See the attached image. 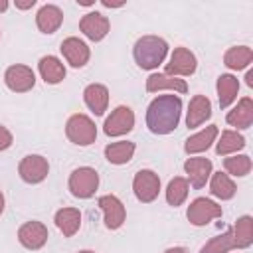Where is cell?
<instances>
[{"instance_id":"obj_1","label":"cell","mask_w":253,"mask_h":253,"mask_svg":"<svg viewBox=\"0 0 253 253\" xmlns=\"http://www.w3.org/2000/svg\"><path fill=\"white\" fill-rule=\"evenodd\" d=\"M182 117V99L176 93L158 95L146 109V126L152 134H170L178 128Z\"/></svg>"},{"instance_id":"obj_2","label":"cell","mask_w":253,"mask_h":253,"mask_svg":"<svg viewBox=\"0 0 253 253\" xmlns=\"http://www.w3.org/2000/svg\"><path fill=\"white\" fill-rule=\"evenodd\" d=\"M168 55V42L160 36H142L134 42L132 57L140 69H158Z\"/></svg>"},{"instance_id":"obj_3","label":"cell","mask_w":253,"mask_h":253,"mask_svg":"<svg viewBox=\"0 0 253 253\" xmlns=\"http://www.w3.org/2000/svg\"><path fill=\"white\" fill-rule=\"evenodd\" d=\"M65 136L77 146H89L97 140V126L91 117L75 113L65 123Z\"/></svg>"},{"instance_id":"obj_4","label":"cell","mask_w":253,"mask_h":253,"mask_svg":"<svg viewBox=\"0 0 253 253\" xmlns=\"http://www.w3.org/2000/svg\"><path fill=\"white\" fill-rule=\"evenodd\" d=\"M67 186H69V192L73 198L89 200L95 196V192L99 188V174L91 166H79L69 174Z\"/></svg>"},{"instance_id":"obj_5","label":"cell","mask_w":253,"mask_h":253,"mask_svg":"<svg viewBox=\"0 0 253 253\" xmlns=\"http://www.w3.org/2000/svg\"><path fill=\"white\" fill-rule=\"evenodd\" d=\"M132 192L138 202L152 204L160 194V176L150 168L138 170L132 178Z\"/></svg>"},{"instance_id":"obj_6","label":"cell","mask_w":253,"mask_h":253,"mask_svg":"<svg viewBox=\"0 0 253 253\" xmlns=\"http://www.w3.org/2000/svg\"><path fill=\"white\" fill-rule=\"evenodd\" d=\"M221 215H223L221 206L215 204L210 198H196L188 206V211H186L188 221L192 225H196V227H204V225H208L210 221H213V219H217Z\"/></svg>"},{"instance_id":"obj_7","label":"cell","mask_w":253,"mask_h":253,"mask_svg":"<svg viewBox=\"0 0 253 253\" xmlns=\"http://www.w3.org/2000/svg\"><path fill=\"white\" fill-rule=\"evenodd\" d=\"M196 67H198V59L194 51L180 45V47H174L168 63L164 65V73L172 77H190L196 73Z\"/></svg>"},{"instance_id":"obj_8","label":"cell","mask_w":253,"mask_h":253,"mask_svg":"<svg viewBox=\"0 0 253 253\" xmlns=\"http://www.w3.org/2000/svg\"><path fill=\"white\" fill-rule=\"evenodd\" d=\"M134 128V113L126 105H119L103 123V132L107 136H123Z\"/></svg>"},{"instance_id":"obj_9","label":"cell","mask_w":253,"mask_h":253,"mask_svg":"<svg viewBox=\"0 0 253 253\" xmlns=\"http://www.w3.org/2000/svg\"><path fill=\"white\" fill-rule=\"evenodd\" d=\"M18 174L26 184H40L49 174V162L42 154H28L20 160Z\"/></svg>"},{"instance_id":"obj_10","label":"cell","mask_w":253,"mask_h":253,"mask_svg":"<svg viewBox=\"0 0 253 253\" xmlns=\"http://www.w3.org/2000/svg\"><path fill=\"white\" fill-rule=\"evenodd\" d=\"M184 172H186V180H188V184L194 188V190H202L206 184H208V180H210V176H211V172H213V164H211V160L210 158H206V156H190V158H186V162H184Z\"/></svg>"},{"instance_id":"obj_11","label":"cell","mask_w":253,"mask_h":253,"mask_svg":"<svg viewBox=\"0 0 253 253\" xmlns=\"http://www.w3.org/2000/svg\"><path fill=\"white\" fill-rule=\"evenodd\" d=\"M4 83L14 93H28L36 85V73L28 65L14 63L4 71Z\"/></svg>"},{"instance_id":"obj_12","label":"cell","mask_w":253,"mask_h":253,"mask_svg":"<svg viewBox=\"0 0 253 253\" xmlns=\"http://www.w3.org/2000/svg\"><path fill=\"white\" fill-rule=\"evenodd\" d=\"M97 206L103 210V219H105V227L115 231L119 229L125 219H126V210H125V204L113 196V194H105L97 200Z\"/></svg>"},{"instance_id":"obj_13","label":"cell","mask_w":253,"mask_h":253,"mask_svg":"<svg viewBox=\"0 0 253 253\" xmlns=\"http://www.w3.org/2000/svg\"><path fill=\"white\" fill-rule=\"evenodd\" d=\"M47 237H49L47 227L42 221H36V219L22 223L20 229H18V241H20V245L26 247V249H30V251L42 249L47 243Z\"/></svg>"},{"instance_id":"obj_14","label":"cell","mask_w":253,"mask_h":253,"mask_svg":"<svg viewBox=\"0 0 253 253\" xmlns=\"http://www.w3.org/2000/svg\"><path fill=\"white\" fill-rule=\"evenodd\" d=\"M59 49H61V55L65 57V61H67L71 67H75V69H81V67H85V65L89 63L91 49H89V45H87L83 40H79V38H75V36L65 38V40L61 42Z\"/></svg>"},{"instance_id":"obj_15","label":"cell","mask_w":253,"mask_h":253,"mask_svg":"<svg viewBox=\"0 0 253 253\" xmlns=\"http://www.w3.org/2000/svg\"><path fill=\"white\" fill-rule=\"evenodd\" d=\"M79 30L83 32L85 38H89L91 42H101L107 38L109 30H111V22L107 16H103L101 12H87L81 20H79Z\"/></svg>"},{"instance_id":"obj_16","label":"cell","mask_w":253,"mask_h":253,"mask_svg":"<svg viewBox=\"0 0 253 253\" xmlns=\"http://www.w3.org/2000/svg\"><path fill=\"white\" fill-rule=\"evenodd\" d=\"M211 117V101L206 95H194L188 103L186 111V126L188 128H198Z\"/></svg>"},{"instance_id":"obj_17","label":"cell","mask_w":253,"mask_h":253,"mask_svg":"<svg viewBox=\"0 0 253 253\" xmlns=\"http://www.w3.org/2000/svg\"><path fill=\"white\" fill-rule=\"evenodd\" d=\"M63 24V10L55 4H43L36 14V26L42 34H55Z\"/></svg>"},{"instance_id":"obj_18","label":"cell","mask_w":253,"mask_h":253,"mask_svg":"<svg viewBox=\"0 0 253 253\" xmlns=\"http://www.w3.org/2000/svg\"><path fill=\"white\" fill-rule=\"evenodd\" d=\"M225 121L229 126H235L237 130H245L253 125V99L251 97H241L237 105L227 111Z\"/></svg>"},{"instance_id":"obj_19","label":"cell","mask_w":253,"mask_h":253,"mask_svg":"<svg viewBox=\"0 0 253 253\" xmlns=\"http://www.w3.org/2000/svg\"><path fill=\"white\" fill-rule=\"evenodd\" d=\"M217 134H219L217 125H208V126L202 128L200 132H196V134H192V136L186 138V142H184V152H186L188 156L206 152V150L215 142Z\"/></svg>"},{"instance_id":"obj_20","label":"cell","mask_w":253,"mask_h":253,"mask_svg":"<svg viewBox=\"0 0 253 253\" xmlns=\"http://www.w3.org/2000/svg\"><path fill=\"white\" fill-rule=\"evenodd\" d=\"M164 89L184 95L188 91V83L180 77H172V75H166V73H150L146 77V91L148 93H158V91H164Z\"/></svg>"},{"instance_id":"obj_21","label":"cell","mask_w":253,"mask_h":253,"mask_svg":"<svg viewBox=\"0 0 253 253\" xmlns=\"http://www.w3.org/2000/svg\"><path fill=\"white\" fill-rule=\"evenodd\" d=\"M38 71H40V77L47 85H57L67 75V69H65L63 61L59 57H55V55H43L38 61Z\"/></svg>"},{"instance_id":"obj_22","label":"cell","mask_w":253,"mask_h":253,"mask_svg":"<svg viewBox=\"0 0 253 253\" xmlns=\"http://www.w3.org/2000/svg\"><path fill=\"white\" fill-rule=\"evenodd\" d=\"M83 101L89 107V111H93L97 117H101V115H105V111L109 107V89L103 83H91L83 91Z\"/></svg>"},{"instance_id":"obj_23","label":"cell","mask_w":253,"mask_h":253,"mask_svg":"<svg viewBox=\"0 0 253 253\" xmlns=\"http://www.w3.org/2000/svg\"><path fill=\"white\" fill-rule=\"evenodd\" d=\"M215 91H217V101H219V107L221 109H227L231 107V103L237 99V93H239V79L231 73H221L217 77V83H215Z\"/></svg>"},{"instance_id":"obj_24","label":"cell","mask_w":253,"mask_h":253,"mask_svg":"<svg viewBox=\"0 0 253 253\" xmlns=\"http://www.w3.org/2000/svg\"><path fill=\"white\" fill-rule=\"evenodd\" d=\"M53 221L63 237H73L81 227V211L77 208H61L55 211Z\"/></svg>"},{"instance_id":"obj_25","label":"cell","mask_w":253,"mask_h":253,"mask_svg":"<svg viewBox=\"0 0 253 253\" xmlns=\"http://www.w3.org/2000/svg\"><path fill=\"white\" fill-rule=\"evenodd\" d=\"M134 142L132 140H119V142H111L105 146V158L109 164H115V166H123V164H128L134 156Z\"/></svg>"},{"instance_id":"obj_26","label":"cell","mask_w":253,"mask_h":253,"mask_svg":"<svg viewBox=\"0 0 253 253\" xmlns=\"http://www.w3.org/2000/svg\"><path fill=\"white\" fill-rule=\"evenodd\" d=\"M210 192H211V196H215V198H219V200H223V202H227V200H231L235 194H237V186H235V182L231 180V176H227L225 172H211V176H210Z\"/></svg>"},{"instance_id":"obj_27","label":"cell","mask_w":253,"mask_h":253,"mask_svg":"<svg viewBox=\"0 0 253 253\" xmlns=\"http://www.w3.org/2000/svg\"><path fill=\"white\" fill-rule=\"evenodd\" d=\"M245 148V136L237 130H223L215 142V152L219 156H231Z\"/></svg>"},{"instance_id":"obj_28","label":"cell","mask_w":253,"mask_h":253,"mask_svg":"<svg viewBox=\"0 0 253 253\" xmlns=\"http://www.w3.org/2000/svg\"><path fill=\"white\" fill-rule=\"evenodd\" d=\"M251 61H253V49L249 45H233L223 53L225 67H229L233 71L245 69L247 65H251Z\"/></svg>"},{"instance_id":"obj_29","label":"cell","mask_w":253,"mask_h":253,"mask_svg":"<svg viewBox=\"0 0 253 253\" xmlns=\"http://www.w3.org/2000/svg\"><path fill=\"white\" fill-rule=\"evenodd\" d=\"M233 233V243L235 249H247L253 243V217L251 215H241L237 217L235 225L231 227Z\"/></svg>"},{"instance_id":"obj_30","label":"cell","mask_w":253,"mask_h":253,"mask_svg":"<svg viewBox=\"0 0 253 253\" xmlns=\"http://www.w3.org/2000/svg\"><path fill=\"white\" fill-rule=\"evenodd\" d=\"M188 192H190V184H188V180L184 176L172 178L168 182V186H166V202H168V206H172V208L182 206L186 202V198H188Z\"/></svg>"},{"instance_id":"obj_31","label":"cell","mask_w":253,"mask_h":253,"mask_svg":"<svg viewBox=\"0 0 253 253\" xmlns=\"http://www.w3.org/2000/svg\"><path fill=\"white\" fill-rule=\"evenodd\" d=\"M223 168L227 176H235V178H243L251 172L253 162L247 154H231L223 158Z\"/></svg>"},{"instance_id":"obj_32","label":"cell","mask_w":253,"mask_h":253,"mask_svg":"<svg viewBox=\"0 0 253 253\" xmlns=\"http://www.w3.org/2000/svg\"><path fill=\"white\" fill-rule=\"evenodd\" d=\"M231 249H235V243H233L231 227H227L223 233L211 237V239L200 249V253H229Z\"/></svg>"},{"instance_id":"obj_33","label":"cell","mask_w":253,"mask_h":253,"mask_svg":"<svg viewBox=\"0 0 253 253\" xmlns=\"http://www.w3.org/2000/svg\"><path fill=\"white\" fill-rule=\"evenodd\" d=\"M12 142H14L12 132H10L4 125H0V152H2V150H8V148L12 146Z\"/></svg>"},{"instance_id":"obj_34","label":"cell","mask_w":253,"mask_h":253,"mask_svg":"<svg viewBox=\"0 0 253 253\" xmlns=\"http://www.w3.org/2000/svg\"><path fill=\"white\" fill-rule=\"evenodd\" d=\"M14 6H16L18 10H30V8L36 6V0H16Z\"/></svg>"},{"instance_id":"obj_35","label":"cell","mask_w":253,"mask_h":253,"mask_svg":"<svg viewBox=\"0 0 253 253\" xmlns=\"http://www.w3.org/2000/svg\"><path fill=\"white\" fill-rule=\"evenodd\" d=\"M101 4H103L105 8H121V6H125V0H121V2H111V0H101Z\"/></svg>"},{"instance_id":"obj_36","label":"cell","mask_w":253,"mask_h":253,"mask_svg":"<svg viewBox=\"0 0 253 253\" xmlns=\"http://www.w3.org/2000/svg\"><path fill=\"white\" fill-rule=\"evenodd\" d=\"M164 253H190V251H188L186 247H180V245H178V247H168Z\"/></svg>"},{"instance_id":"obj_37","label":"cell","mask_w":253,"mask_h":253,"mask_svg":"<svg viewBox=\"0 0 253 253\" xmlns=\"http://www.w3.org/2000/svg\"><path fill=\"white\" fill-rule=\"evenodd\" d=\"M245 83H247V87H253V71L251 69L245 73Z\"/></svg>"},{"instance_id":"obj_38","label":"cell","mask_w":253,"mask_h":253,"mask_svg":"<svg viewBox=\"0 0 253 253\" xmlns=\"http://www.w3.org/2000/svg\"><path fill=\"white\" fill-rule=\"evenodd\" d=\"M95 2L93 0H77V6H85V8H89V6H93Z\"/></svg>"},{"instance_id":"obj_39","label":"cell","mask_w":253,"mask_h":253,"mask_svg":"<svg viewBox=\"0 0 253 253\" xmlns=\"http://www.w3.org/2000/svg\"><path fill=\"white\" fill-rule=\"evenodd\" d=\"M8 6H10V4H8V0H0V12H6V10H8Z\"/></svg>"},{"instance_id":"obj_40","label":"cell","mask_w":253,"mask_h":253,"mask_svg":"<svg viewBox=\"0 0 253 253\" xmlns=\"http://www.w3.org/2000/svg\"><path fill=\"white\" fill-rule=\"evenodd\" d=\"M4 204H6V200H4V194H2V190H0V215H2V211H4Z\"/></svg>"},{"instance_id":"obj_41","label":"cell","mask_w":253,"mask_h":253,"mask_svg":"<svg viewBox=\"0 0 253 253\" xmlns=\"http://www.w3.org/2000/svg\"><path fill=\"white\" fill-rule=\"evenodd\" d=\"M77 253H95V251H91V249H83V251H77Z\"/></svg>"},{"instance_id":"obj_42","label":"cell","mask_w":253,"mask_h":253,"mask_svg":"<svg viewBox=\"0 0 253 253\" xmlns=\"http://www.w3.org/2000/svg\"><path fill=\"white\" fill-rule=\"evenodd\" d=\"M0 38H2V32H0Z\"/></svg>"}]
</instances>
